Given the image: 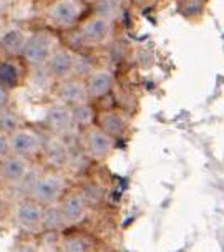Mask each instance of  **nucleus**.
<instances>
[{"label":"nucleus","instance_id":"f257e3e1","mask_svg":"<svg viewBox=\"0 0 224 252\" xmlns=\"http://www.w3.org/2000/svg\"><path fill=\"white\" fill-rule=\"evenodd\" d=\"M110 33H111V20L105 19L101 15H95L83 24L80 37L88 45H101L110 37Z\"/></svg>","mask_w":224,"mask_h":252},{"label":"nucleus","instance_id":"f03ea898","mask_svg":"<svg viewBox=\"0 0 224 252\" xmlns=\"http://www.w3.org/2000/svg\"><path fill=\"white\" fill-rule=\"evenodd\" d=\"M64 189V181L57 174H47L43 178H38L32 189V194L38 204H52L60 196Z\"/></svg>","mask_w":224,"mask_h":252},{"label":"nucleus","instance_id":"7ed1b4c3","mask_svg":"<svg viewBox=\"0 0 224 252\" xmlns=\"http://www.w3.org/2000/svg\"><path fill=\"white\" fill-rule=\"evenodd\" d=\"M52 52V38L47 33H35L30 38H27L24 47V55L30 63H43L50 57Z\"/></svg>","mask_w":224,"mask_h":252},{"label":"nucleus","instance_id":"20e7f679","mask_svg":"<svg viewBox=\"0 0 224 252\" xmlns=\"http://www.w3.org/2000/svg\"><path fill=\"white\" fill-rule=\"evenodd\" d=\"M82 13V3L78 0H58L52 8V20L60 27L73 25Z\"/></svg>","mask_w":224,"mask_h":252},{"label":"nucleus","instance_id":"39448f33","mask_svg":"<svg viewBox=\"0 0 224 252\" xmlns=\"http://www.w3.org/2000/svg\"><path fill=\"white\" fill-rule=\"evenodd\" d=\"M87 148L93 158L101 159L106 155H110L111 150H113V138L103 129H92L87 138Z\"/></svg>","mask_w":224,"mask_h":252},{"label":"nucleus","instance_id":"423d86ee","mask_svg":"<svg viewBox=\"0 0 224 252\" xmlns=\"http://www.w3.org/2000/svg\"><path fill=\"white\" fill-rule=\"evenodd\" d=\"M10 148L15 151L17 156H22V158L30 156L38 151L40 139L37 134H33L32 131L20 129V131L13 133V136L10 138Z\"/></svg>","mask_w":224,"mask_h":252},{"label":"nucleus","instance_id":"0eeeda50","mask_svg":"<svg viewBox=\"0 0 224 252\" xmlns=\"http://www.w3.org/2000/svg\"><path fill=\"white\" fill-rule=\"evenodd\" d=\"M42 213L43 209L37 201H24L17 209V220L22 227L35 229L38 224H42Z\"/></svg>","mask_w":224,"mask_h":252},{"label":"nucleus","instance_id":"6e6552de","mask_svg":"<svg viewBox=\"0 0 224 252\" xmlns=\"http://www.w3.org/2000/svg\"><path fill=\"white\" fill-rule=\"evenodd\" d=\"M58 96L60 100L65 103V105H80L83 103L87 94V85H83L78 80H70V82H65L60 87V92H58Z\"/></svg>","mask_w":224,"mask_h":252},{"label":"nucleus","instance_id":"1a4fd4ad","mask_svg":"<svg viewBox=\"0 0 224 252\" xmlns=\"http://www.w3.org/2000/svg\"><path fill=\"white\" fill-rule=\"evenodd\" d=\"M111 75L105 70H98L90 75L87 83V94L92 98H101L111 90Z\"/></svg>","mask_w":224,"mask_h":252},{"label":"nucleus","instance_id":"9d476101","mask_svg":"<svg viewBox=\"0 0 224 252\" xmlns=\"http://www.w3.org/2000/svg\"><path fill=\"white\" fill-rule=\"evenodd\" d=\"M2 176L10 183H20L27 174V163L22 156H7L2 161Z\"/></svg>","mask_w":224,"mask_h":252},{"label":"nucleus","instance_id":"9b49d317","mask_svg":"<svg viewBox=\"0 0 224 252\" xmlns=\"http://www.w3.org/2000/svg\"><path fill=\"white\" fill-rule=\"evenodd\" d=\"M47 123L55 131H66L70 125L73 123L71 118V110L66 105H55L48 110L47 113Z\"/></svg>","mask_w":224,"mask_h":252},{"label":"nucleus","instance_id":"f8f14e48","mask_svg":"<svg viewBox=\"0 0 224 252\" xmlns=\"http://www.w3.org/2000/svg\"><path fill=\"white\" fill-rule=\"evenodd\" d=\"M62 216H64L65 222H77L83 218L85 209H87V202H85L82 194H71L64 201L62 204Z\"/></svg>","mask_w":224,"mask_h":252},{"label":"nucleus","instance_id":"ddd939ff","mask_svg":"<svg viewBox=\"0 0 224 252\" xmlns=\"http://www.w3.org/2000/svg\"><path fill=\"white\" fill-rule=\"evenodd\" d=\"M75 70V58L70 52L60 50L50 58V71L55 76H66Z\"/></svg>","mask_w":224,"mask_h":252},{"label":"nucleus","instance_id":"4468645a","mask_svg":"<svg viewBox=\"0 0 224 252\" xmlns=\"http://www.w3.org/2000/svg\"><path fill=\"white\" fill-rule=\"evenodd\" d=\"M100 125H101V129L105 133H108L110 136H118L125 131V123L123 116L115 113V111H106V113L101 115L100 118Z\"/></svg>","mask_w":224,"mask_h":252},{"label":"nucleus","instance_id":"2eb2a0df","mask_svg":"<svg viewBox=\"0 0 224 252\" xmlns=\"http://www.w3.org/2000/svg\"><path fill=\"white\" fill-rule=\"evenodd\" d=\"M47 159L53 166H64L68 159V148L62 139H50L47 145Z\"/></svg>","mask_w":224,"mask_h":252},{"label":"nucleus","instance_id":"dca6fc26","mask_svg":"<svg viewBox=\"0 0 224 252\" xmlns=\"http://www.w3.org/2000/svg\"><path fill=\"white\" fill-rule=\"evenodd\" d=\"M25 42H27V40L24 37V33L19 32V30H10L2 37L3 50L12 53V55H19L20 52H24Z\"/></svg>","mask_w":224,"mask_h":252},{"label":"nucleus","instance_id":"f3484780","mask_svg":"<svg viewBox=\"0 0 224 252\" xmlns=\"http://www.w3.org/2000/svg\"><path fill=\"white\" fill-rule=\"evenodd\" d=\"M64 216H62V209L55 208V206H48L42 213V226L47 231H57L64 224Z\"/></svg>","mask_w":224,"mask_h":252},{"label":"nucleus","instance_id":"a211bd4d","mask_svg":"<svg viewBox=\"0 0 224 252\" xmlns=\"http://www.w3.org/2000/svg\"><path fill=\"white\" fill-rule=\"evenodd\" d=\"M71 118H73V123H77L80 126H87L93 121V110L92 106L87 105V103H80V105H75V108L71 110Z\"/></svg>","mask_w":224,"mask_h":252},{"label":"nucleus","instance_id":"6ab92c4d","mask_svg":"<svg viewBox=\"0 0 224 252\" xmlns=\"http://www.w3.org/2000/svg\"><path fill=\"white\" fill-rule=\"evenodd\" d=\"M0 83L7 88H13L19 83V70L12 63H2L0 65Z\"/></svg>","mask_w":224,"mask_h":252},{"label":"nucleus","instance_id":"aec40b11","mask_svg":"<svg viewBox=\"0 0 224 252\" xmlns=\"http://www.w3.org/2000/svg\"><path fill=\"white\" fill-rule=\"evenodd\" d=\"M120 5H122V0H100V3H98V15L105 17L108 20H113L120 13Z\"/></svg>","mask_w":224,"mask_h":252},{"label":"nucleus","instance_id":"412c9836","mask_svg":"<svg viewBox=\"0 0 224 252\" xmlns=\"http://www.w3.org/2000/svg\"><path fill=\"white\" fill-rule=\"evenodd\" d=\"M64 252H87V244L80 237H71L64 242Z\"/></svg>","mask_w":224,"mask_h":252},{"label":"nucleus","instance_id":"4be33fe9","mask_svg":"<svg viewBox=\"0 0 224 252\" xmlns=\"http://www.w3.org/2000/svg\"><path fill=\"white\" fill-rule=\"evenodd\" d=\"M82 196H83L85 202H90V204H98V202L101 201V197H103V192H101V189L98 186H88L83 191Z\"/></svg>","mask_w":224,"mask_h":252},{"label":"nucleus","instance_id":"5701e85b","mask_svg":"<svg viewBox=\"0 0 224 252\" xmlns=\"http://www.w3.org/2000/svg\"><path fill=\"white\" fill-rule=\"evenodd\" d=\"M0 128L7 129V131H10V129H15L17 128V118H15V115L8 113V111H5V113L0 115Z\"/></svg>","mask_w":224,"mask_h":252},{"label":"nucleus","instance_id":"b1692460","mask_svg":"<svg viewBox=\"0 0 224 252\" xmlns=\"http://www.w3.org/2000/svg\"><path fill=\"white\" fill-rule=\"evenodd\" d=\"M8 150H10V141L7 139V136L0 134V158H7L8 155Z\"/></svg>","mask_w":224,"mask_h":252},{"label":"nucleus","instance_id":"393cba45","mask_svg":"<svg viewBox=\"0 0 224 252\" xmlns=\"http://www.w3.org/2000/svg\"><path fill=\"white\" fill-rule=\"evenodd\" d=\"M7 103V93L3 92L2 88H0V108H2L3 105H5Z\"/></svg>","mask_w":224,"mask_h":252},{"label":"nucleus","instance_id":"a878e982","mask_svg":"<svg viewBox=\"0 0 224 252\" xmlns=\"http://www.w3.org/2000/svg\"><path fill=\"white\" fill-rule=\"evenodd\" d=\"M20 252H35V251L32 249V247H24V249H22Z\"/></svg>","mask_w":224,"mask_h":252},{"label":"nucleus","instance_id":"bb28decb","mask_svg":"<svg viewBox=\"0 0 224 252\" xmlns=\"http://www.w3.org/2000/svg\"><path fill=\"white\" fill-rule=\"evenodd\" d=\"M87 2H95V0H87Z\"/></svg>","mask_w":224,"mask_h":252}]
</instances>
